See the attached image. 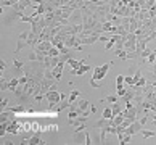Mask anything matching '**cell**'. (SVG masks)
Here are the masks:
<instances>
[{
	"instance_id": "1",
	"label": "cell",
	"mask_w": 156,
	"mask_h": 145,
	"mask_svg": "<svg viewBox=\"0 0 156 145\" xmlns=\"http://www.w3.org/2000/svg\"><path fill=\"white\" fill-rule=\"evenodd\" d=\"M111 65H113V61L106 63V65H101V66H95V68H94L92 79L89 81L92 87H97V89H98V87H101V85H100V81L106 78V74H108V71H109V68H111Z\"/></svg>"
},
{
	"instance_id": "2",
	"label": "cell",
	"mask_w": 156,
	"mask_h": 145,
	"mask_svg": "<svg viewBox=\"0 0 156 145\" xmlns=\"http://www.w3.org/2000/svg\"><path fill=\"white\" fill-rule=\"evenodd\" d=\"M45 98H47V102H48V110H53L61 102V94L58 92L56 84H53V85L50 87V90L45 94Z\"/></svg>"
},
{
	"instance_id": "3",
	"label": "cell",
	"mask_w": 156,
	"mask_h": 145,
	"mask_svg": "<svg viewBox=\"0 0 156 145\" xmlns=\"http://www.w3.org/2000/svg\"><path fill=\"white\" fill-rule=\"evenodd\" d=\"M27 37H29V31H24V32H21L18 36V39H16L15 53H20L23 47H29V40H27Z\"/></svg>"
},
{
	"instance_id": "4",
	"label": "cell",
	"mask_w": 156,
	"mask_h": 145,
	"mask_svg": "<svg viewBox=\"0 0 156 145\" xmlns=\"http://www.w3.org/2000/svg\"><path fill=\"white\" fill-rule=\"evenodd\" d=\"M143 129V124L140 123V119L134 121L129 127H126L124 129V134H129V136H135V134H140V131Z\"/></svg>"
},
{
	"instance_id": "5",
	"label": "cell",
	"mask_w": 156,
	"mask_h": 145,
	"mask_svg": "<svg viewBox=\"0 0 156 145\" xmlns=\"http://www.w3.org/2000/svg\"><path fill=\"white\" fill-rule=\"evenodd\" d=\"M134 97H135V87L134 85H129L127 87V92L122 95V97H119V102L122 103V105H126V103H129L134 100Z\"/></svg>"
},
{
	"instance_id": "6",
	"label": "cell",
	"mask_w": 156,
	"mask_h": 145,
	"mask_svg": "<svg viewBox=\"0 0 156 145\" xmlns=\"http://www.w3.org/2000/svg\"><path fill=\"white\" fill-rule=\"evenodd\" d=\"M20 129H23V124L20 123L18 119H13V121L8 124L7 134H10V136H18V134H20Z\"/></svg>"
},
{
	"instance_id": "7",
	"label": "cell",
	"mask_w": 156,
	"mask_h": 145,
	"mask_svg": "<svg viewBox=\"0 0 156 145\" xmlns=\"http://www.w3.org/2000/svg\"><path fill=\"white\" fill-rule=\"evenodd\" d=\"M82 21H84V16H82V11H80V8L74 10L73 15L69 16V20H68L69 24H82Z\"/></svg>"
},
{
	"instance_id": "8",
	"label": "cell",
	"mask_w": 156,
	"mask_h": 145,
	"mask_svg": "<svg viewBox=\"0 0 156 145\" xmlns=\"http://www.w3.org/2000/svg\"><path fill=\"white\" fill-rule=\"evenodd\" d=\"M53 47V44H51V40H44V42H39L37 44V47L34 49L36 52H42L44 55H47V52Z\"/></svg>"
},
{
	"instance_id": "9",
	"label": "cell",
	"mask_w": 156,
	"mask_h": 145,
	"mask_svg": "<svg viewBox=\"0 0 156 145\" xmlns=\"http://www.w3.org/2000/svg\"><path fill=\"white\" fill-rule=\"evenodd\" d=\"M42 63H44V65L47 66V68L53 69V68L60 63V56H50V55H47V56L44 58V61H42Z\"/></svg>"
},
{
	"instance_id": "10",
	"label": "cell",
	"mask_w": 156,
	"mask_h": 145,
	"mask_svg": "<svg viewBox=\"0 0 156 145\" xmlns=\"http://www.w3.org/2000/svg\"><path fill=\"white\" fill-rule=\"evenodd\" d=\"M109 124H113V119H108V118H103V116H101L95 124H92L90 129H101V127H106Z\"/></svg>"
},
{
	"instance_id": "11",
	"label": "cell",
	"mask_w": 156,
	"mask_h": 145,
	"mask_svg": "<svg viewBox=\"0 0 156 145\" xmlns=\"http://www.w3.org/2000/svg\"><path fill=\"white\" fill-rule=\"evenodd\" d=\"M63 68H65V61L63 60H60V63L56 65L51 71H53V76H55V81L58 82V81L61 79V74H63Z\"/></svg>"
},
{
	"instance_id": "12",
	"label": "cell",
	"mask_w": 156,
	"mask_h": 145,
	"mask_svg": "<svg viewBox=\"0 0 156 145\" xmlns=\"http://www.w3.org/2000/svg\"><path fill=\"white\" fill-rule=\"evenodd\" d=\"M89 121V116H84V114H79L77 118H74V119H71L69 121V124H71L73 127H77V126H80V124H84V123H87Z\"/></svg>"
},
{
	"instance_id": "13",
	"label": "cell",
	"mask_w": 156,
	"mask_h": 145,
	"mask_svg": "<svg viewBox=\"0 0 156 145\" xmlns=\"http://www.w3.org/2000/svg\"><path fill=\"white\" fill-rule=\"evenodd\" d=\"M90 69H92V66H90V65H82L79 69H71V74H73V76H82V74L89 73Z\"/></svg>"
},
{
	"instance_id": "14",
	"label": "cell",
	"mask_w": 156,
	"mask_h": 145,
	"mask_svg": "<svg viewBox=\"0 0 156 145\" xmlns=\"http://www.w3.org/2000/svg\"><path fill=\"white\" fill-rule=\"evenodd\" d=\"M40 134H42V132H36V134H32L31 139H29V145H44V143H47V142L42 140Z\"/></svg>"
},
{
	"instance_id": "15",
	"label": "cell",
	"mask_w": 156,
	"mask_h": 145,
	"mask_svg": "<svg viewBox=\"0 0 156 145\" xmlns=\"http://www.w3.org/2000/svg\"><path fill=\"white\" fill-rule=\"evenodd\" d=\"M66 63L71 66V69H79L82 65H85V60H74V58H69Z\"/></svg>"
},
{
	"instance_id": "16",
	"label": "cell",
	"mask_w": 156,
	"mask_h": 145,
	"mask_svg": "<svg viewBox=\"0 0 156 145\" xmlns=\"http://www.w3.org/2000/svg\"><path fill=\"white\" fill-rule=\"evenodd\" d=\"M69 105H71V103H69L68 100H61L60 103H58V105H56L53 110H55V113L56 114H58V113H61L63 111V110H66V108H69Z\"/></svg>"
},
{
	"instance_id": "17",
	"label": "cell",
	"mask_w": 156,
	"mask_h": 145,
	"mask_svg": "<svg viewBox=\"0 0 156 145\" xmlns=\"http://www.w3.org/2000/svg\"><path fill=\"white\" fill-rule=\"evenodd\" d=\"M79 98H80V90H77V89H76V90H73L71 94H69L68 102H69V103H74V102H77Z\"/></svg>"
},
{
	"instance_id": "18",
	"label": "cell",
	"mask_w": 156,
	"mask_h": 145,
	"mask_svg": "<svg viewBox=\"0 0 156 145\" xmlns=\"http://www.w3.org/2000/svg\"><path fill=\"white\" fill-rule=\"evenodd\" d=\"M143 63H147V65H153V63H156V49L145 58V60H143Z\"/></svg>"
},
{
	"instance_id": "19",
	"label": "cell",
	"mask_w": 156,
	"mask_h": 145,
	"mask_svg": "<svg viewBox=\"0 0 156 145\" xmlns=\"http://www.w3.org/2000/svg\"><path fill=\"white\" fill-rule=\"evenodd\" d=\"M13 66H15V69L18 73H23V68H24V63L23 61H20V60H15L13 58Z\"/></svg>"
},
{
	"instance_id": "20",
	"label": "cell",
	"mask_w": 156,
	"mask_h": 145,
	"mask_svg": "<svg viewBox=\"0 0 156 145\" xmlns=\"http://www.w3.org/2000/svg\"><path fill=\"white\" fill-rule=\"evenodd\" d=\"M103 118H108V119H113V118H114L111 107H106L105 110H103Z\"/></svg>"
},
{
	"instance_id": "21",
	"label": "cell",
	"mask_w": 156,
	"mask_h": 145,
	"mask_svg": "<svg viewBox=\"0 0 156 145\" xmlns=\"http://www.w3.org/2000/svg\"><path fill=\"white\" fill-rule=\"evenodd\" d=\"M114 53H116V56H119L121 60H127V50L119 49V50H114Z\"/></svg>"
},
{
	"instance_id": "22",
	"label": "cell",
	"mask_w": 156,
	"mask_h": 145,
	"mask_svg": "<svg viewBox=\"0 0 156 145\" xmlns=\"http://www.w3.org/2000/svg\"><path fill=\"white\" fill-rule=\"evenodd\" d=\"M140 134L143 136V139H150V137H154V136H156V132H153V131H147V129H142V131H140Z\"/></svg>"
},
{
	"instance_id": "23",
	"label": "cell",
	"mask_w": 156,
	"mask_h": 145,
	"mask_svg": "<svg viewBox=\"0 0 156 145\" xmlns=\"http://www.w3.org/2000/svg\"><path fill=\"white\" fill-rule=\"evenodd\" d=\"M122 121H124V116L119 113V114H116V116L113 118V124H114V126H119V124H122Z\"/></svg>"
},
{
	"instance_id": "24",
	"label": "cell",
	"mask_w": 156,
	"mask_h": 145,
	"mask_svg": "<svg viewBox=\"0 0 156 145\" xmlns=\"http://www.w3.org/2000/svg\"><path fill=\"white\" fill-rule=\"evenodd\" d=\"M101 102H108V103H114V102H119V95H108L105 100H101Z\"/></svg>"
},
{
	"instance_id": "25",
	"label": "cell",
	"mask_w": 156,
	"mask_h": 145,
	"mask_svg": "<svg viewBox=\"0 0 156 145\" xmlns=\"http://www.w3.org/2000/svg\"><path fill=\"white\" fill-rule=\"evenodd\" d=\"M124 82H126L127 85H135L137 79H135L134 76H126V81H124Z\"/></svg>"
},
{
	"instance_id": "26",
	"label": "cell",
	"mask_w": 156,
	"mask_h": 145,
	"mask_svg": "<svg viewBox=\"0 0 156 145\" xmlns=\"http://www.w3.org/2000/svg\"><path fill=\"white\" fill-rule=\"evenodd\" d=\"M151 52H153L151 49H148V47H147V49H145V50H143L142 53H140V60H145V58H147L150 53H151Z\"/></svg>"
},
{
	"instance_id": "27",
	"label": "cell",
	"mask_w": 156,
	"mask_h": 145,
	"mask_svg": "<svg viewBox=\"0 0 156 145\" xmlns=\"http://www.w3.org/2000/svg\"><path fill=\"white\" fill-rule=\"evenodd\" d=\"M130 139H132V136H129V134H124L122 140H119V143H121V145H126V143H129V142H130Z\"/></svg>"
},
{
	"instance_id": "28",
	"label": "cell",
	"mask_w": 156,
	"mask_h": 145,
	"mask_svg": "<svg viewBox=\"0 0 156 145\" xmlns=\"http://www.w3.org/2000/svg\"><path fill=\"white\" fill-rule=\"evenodd\" d=\"M8 107V98H2L0 100V110H7Z\"/></svg>"
},
{
	"instance_id": "29",
	"label": "cell",
	"mask_w": 156,
	"mask_h": 145,
	"mask_svg": "<svg viewBox=\"0 0 156 145\" xmlns=\"http://www.w3.org/2000/svg\"><path fill=\"white\" fill-rule=\"evenodd\" d=\"M124 81H126V76H122V74H118V76H116V85H118V84H124Z\"/></svg>"
},
{
	"instance_id": "30",
	"label": "cell",
	"mask_w": 156,
	"mask_h": 145,
	"mask_svg": "<svg viewBox=\"0 0 156 145\" xmlns=\"http://www.w3.org/2000/svg\"><path fill=\"white\" fill-rule=\"evenodd\" d=\"M5 69H7V63H5V60H0V74H2Z\"/></svg>"
},
{
	"instance_id": "31",
	"label": "cell",
	"mask_w": 156,
	"mask_h": 145,
	"mask_svg": "<svg viewBox=\"0 0 156 145\" xmlns=\"http://www.w3.org/2000/svg\"><path fill=\"white\" fill-rule=\"evenodd\" d=\"M84 143H87V145L94 143V142H92V137H90V131H87V136H85V142Z\"/></svg>"
},
{
	"instance_id": "32",
	"label": "cell",
	"mask_w": 156,
	"mask_h": 145,
	"mask_svg": "<svg viewBox=\"0 0 156 145\" xmlns=\"http://www.w3.org/2000/svg\"><path fill=\"white\" fill-rule=\"evenodd\" d=\"M150 71H151L153 74H156V63H153V65H150Z\"/></svg>"
},
{
	"instance_id": "33",
	"label": "cell",
	"mask_w": 156,
	"mask_h": 145,
	"mask_svg": "<svg viewBox=\"0 0 156 145\" xmlns=\"http://www.w3.org/2000/svg\"><path fill=\"white\" fill-rule=\"evenodd\" d=\"M90 110H92V114H94V113L97 111V107H95V105H92V107H90Z\"/></svg>"
}]
</instances>
